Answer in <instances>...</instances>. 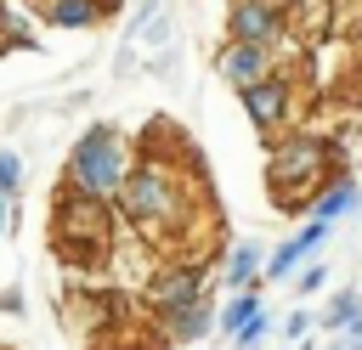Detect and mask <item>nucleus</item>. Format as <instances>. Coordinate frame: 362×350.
I'll use <instances>...</instances> for the list:
<instances>
[{
    "mask_svg": "<svg viewBox=\"0 0 362 350\" xmlns=\"http://www.w3.org/2000/svg\"><path fill=\"white\" fill-rule=\"evenodd\" d=\"M113 209H119V220H124L130 231H141V237H153V243L181 237V220H187V181L175 175V164L141 152L136 169H130V181H124V192L113 198Z\"/></svg>",
    "mask_w": 362,
    "mask_h": 350,
    "instance_id": "1",
    "label": "nucleus"
},
{
    "mask_svg": "<svg viewBox=\"0 0 362 350\" xmlns=\"http://www.w3.org/2000/svg\"><path fill=\"white\" fill-rule=\"evenodd\" d=\"M130 169H136V152H130L124 130L102 119V124H90V130H79V141L68 147L62 186H74V192H85V198H96V203H113V198L124 192Z\"/></svg>",
    "mask_w": 362,
    "mask_h": 350,
    "instance_id": "2",
    "label": "nucleus"
},
{
    "mask_svg": "<svg viewBox=\"0 0 362 350\" xmlns=\"http://www.w3.org/2000/svg\"><path fill=\"white\" fill-rule=\"evenodd\" d=\"M322 169H328V141H322V135H311V130H283V135L266 141V181H272L283 215L311 209Z\"/></svg>",
    "mask_w": 362,
    "mask_h": 350,
    "instance_id": "3",
    "label": "nucleus"
},
{
    "mask_svg": "<svg viewBox=\"0 0 362 350\" xmlns=\"http://www.w3.org/2000/svg\"><path fill=\"white\" fill-rule=\"evenodd\" d=\"M107 209L113 203H96L85 192L62 186L57 203H51V243H57V254L79 260V265H102L113 254V220H107Z\"/></svg>",
    "mask_w": 362,
    "mask_h": 350,
    "instance_id": "4",
    "label": "nucleus"
},
{
    "mask_svg": "<svg viewBox=\"0 0 362 350\" xmlns=\"http://www.w3.org/2000/svg\"><path fill=\"white\" fill-rule=\"evenodd\" d=\"M147 305L158 322H175L198 305H215L209 299V260H164L147 277Z\"/></svg>",
    "mask_w": 362,
    "mask_h": 350,
    "instance_id": "5",
    "label": "nucleus"
},
{
    "mask_svg": "<svg viewBox=\"0 0 362 350\" xmlns=\"http://www.w3.org/2000/svg\"><path fill=\"white\" fill-rule=\"evenodd\" d=\"M226 40L232 45H260V51H283L288 40V11L283 0H232L226 6Z\"/></svg>",
    "mask_w": 362,
    "mask_h": 350,
    "instance_id": "6",
    "label": "nucleus"
},
{
    "mask_svg": "<svg viewBox=\"0 0 362 350\" xmlns=\"http://www.w3.org/2000/svg\"><path fill=\"white\" fill-rule=\"evenodd\" d=\"M238 102H243V113H249V124L272 141V135H283L288 130V119H294V85H288V73L277 68V73H266L260 85H249V90H238Z\"/></svg>",
    "mask_w": 362,
    "mask_h": 350,
    "instance_id": "7",
    "label": "nucleus"
},
{
    "mask_svg": "<svg viewBox=\"0 0 362 350\" xmlns=\"http://www.w3.org/2000/svg\"><path fill=\"white\" fill-rule=\"evenodd\" d=\"M328 237H334V226L305 215V226H300V231H288L283 243H272V254H266V282H288L305 260H317V248H322Z\"/></svg>",
    "mask_w": 362,
    "mask_h": 350,
    "instance_id": "8",
    "label": "nucleus"
},
{
    "mask_svg": "<svg viewBox=\"0 0 362 350\" xmlns=\"http://www.w3.org/2000/svg\"><path fill=\"white\" fill-rule=\"evenodd\" d=\"M215 73L232 85V90H249V85H260L266 73H277V56L272 51H260V45H221L215 51Z\"/></svg>",
    "mask_w": 362,
    "mask_h": 350,
    "instance_id": "9",
    "label": "nucleus"
},
{
    "mask_svg": "<svg viewBox=\"0 0 362 350\" xmlns=\"http://www.w3.org/2000/svg\"><path fill=\"white\" fill-rule=\"evenodd\" d=\"M266 254H272V248H260L255 237H238V243L221 254V288H226V294L260 288V282H266Z\"/></svg>",
    "mask_w": 362,
    "mask_h": 350,
    "instance_id": "10",
    "label": "nucleus"
},
{
    "mask_svg": "<svg viewBox=\"0 0 362 350\" xmlns=\"http://www.w3.org/2000/svg\"><path fill=\"white\" fill-rule=\"evenodd\" d=\"M356 198H362V192H356V181H351V175H339V181H328V186L311 198V220H328V226H339V220L356 209Z\"/></svg>",
    "mask_w": 362,
    "mask_h": 350,
    "instance_id": "11",
    "label": "nucleus"
},
{
    "mask_svg": "<svg viewBox=\"0 0 362 350\" xmlns=\"http://www.w3.org/2000/svg\"><path fill=\"white\" fill-rule=\"evenodd\" d=\"M260 310H266V294H260V288L226 294V299L215 305V333H221V339H232V333H238V327H243L249 316H260Z\"/></svg>",
    "mask_w": 362,
    "mask_h": 350,
    "instance_id": "12",
    "label": "nucleus"
},
{
    "mask_svg": "<svg viewBox=\"0 0 362 350\" xmlns=\"http://www.w3.org/2000/svg\"><path fill=\"white\" fill-rule=\"evenodd\" d=\"M351 322H362V294H356V288H334V294L322 299V310H317V327H322L328 339H339Z\"/></svg>",
    "mask_w": 362,
    "mask_h": 350,
    "instance_id": "13",
    "label": "nucleus"
},
{
    "mask_svg": "<svg viewBox=\"0 0 362 350\" xmlns=\"http://www.w3.org/2000/svg\"><path fill=\"white\" fill-rule=\"evenodd\" d=\"M40 17H45V28H96L107 11L96 0H45Z\"/></svg>",
    "mask_w": 362,
    "mask_h": 350,
    "instance_id": "14",
    "label": "nucleus"
},
{
    "mask_svg": "<svg viewBox=\"0 0 362 350\" xmlns=\"http://www.w3.org/2000/svg\"><path fill=\"white\" fill-rule=\"evenodd\" d=\"M215 333V305H198V310H187V316H175V322H164V339L170 344H181V350H192L198 339H209Z\"/></svg>",
    "mask_w": 362,
    "mask_h": 350,
    "instance_id": "15",
    "label": "nucleus"
},
{
    "mask_svg": "<svg viewBox=\"0 0 362 350\" xmlns=\"http://www.w3.org/2000/svg\"><path fill=\"white\" fill-rule=\"evenodd\" d=\"M272 327H277V322H272V310H260V316H249V322H243V327H238L226 344H232V350H266Z\"/></svg>",
    "mask_w": 362,
    "mask_h": 350,
    "instance_id": "16",
    "label": "nucleus"
},
{
    "mask_svg": "<svg viewBox=\"0 0 362 350\" xmlns=\"http://www.w3.org/2000/svg\"><path fill=\"white\" fill-rule=\"evenodd\" d=\"M0 198H23V158L0 147Z\"/></svg>",
    "mask_w": 362,
    "mask_h": 350,
    "instance_id": "17",
    "label": "nucleus"
},
{
    "mask_svg": "<svg viewBox=\"0 0 362 350\" xmlns=\"http://www.w3.org/2000/svg\"><path fill=\"white\" fill-rule=\"evenodd\" d=\"M288 282H294V294H322V288H328V265H322V260H305Z\"/></svg>",
    "mask_w": 362,
    "mask_h": 350,
    "instance_id": "18",
    "label": "nucleus"
},
{
    "mask_svg": "<svg viewBox=\"0 0 362 350\" xmlns=\"http://www.w3.org/2000/svg\"><path fill=\"white\" fill-rule=\"evenodd\" d=\"M311 327H317V316H311V310H288V316L277 322V333H283L288 344H305V339H311Z\"/></svg>",
    "mask_w": 362,
    "mask_h": 350,
    "instance_id": "19",
    "label": "nucleus"
},
{
    "mask_svg": "<svg viewBox=\"0 0 362 350\" xmlns=\"http://www.w3.org/2000/svg\"><path fill=\"white\" fill-rule=\"evenodd\" d=\"M11 226H17V198H0V243L11 237Z\"/></svg>",
    "mask_w": 362,
    "mask_h": 350,
    "instance_id": "20",
    "label": "nucleus"
},
{
    "mask_svg": "<svg viewBox=\"0 0 362 350\" xmlns=\"http://www.w3.org/2000/svg\"><path fill=\"white\" fill-rule=\"evenodd\" d=\"M0 310H6V316H23L28 305H23V294H17V288H0Z\"/></svg>",
    "mask_w": 362,
    "mask_h": 350,
    "instance_id": "21",
    "label": "nucleus"
},
{
    "mask_svg": "<svg viewBox=\"0 0 362 350\" xmlns=\"http://www.w3.org/2000/svg\"><path fill=\"white\" fill-rule=\"evenodd\" d=\"M339 339H345V350H362V322H351V327H345Z\"/></svg>",
    "mask_w": 362,
    "mask_h": 350,
    "instance_id": "22",
    "label": "nucleus"
},
{
    "mask_svg": "<svg viewBox=\"0 0 362 350\" xmlns=\"http://www.w3.org/2000/svg\"><path fill=\"white\" fill-rule=\"evenodd\" d=\"M96 6H102V11H119V6H124V0H96Z\"/></svg>",
    "mask_w": 362,
    "mask_h": 350,
    "instance_id": "23",
    "label": "nucleus"
}]
</instances>
